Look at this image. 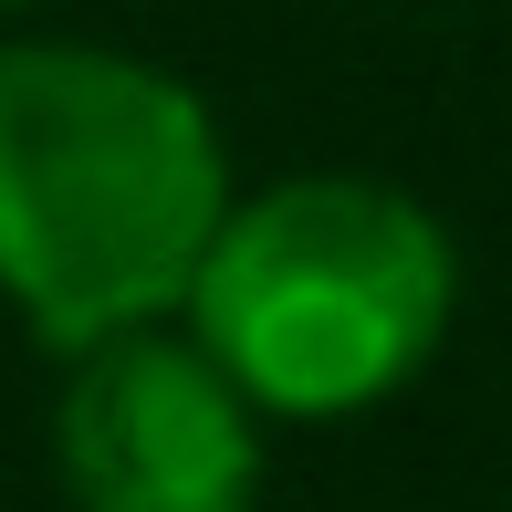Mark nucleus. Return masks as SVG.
I'll use <instances>...</instances> for the list:
<instances>
[{"label":"nucleus","mask_w":512,"mask_h":512,"mask_svg":"<svg viewBox=\"0 0 512 512\" xmlns=\"http://www.w3.org/2000/svg\"><path fill=\"white\" fill-rule=\"evenodd\" d=\"M230 220V147L199 84L115 42H0V304L95 356L189 304Z\"/></svg>","instance_id":"f257e3e1"},{"label":"nucleus","mask_w":512,"mask_h":512,"mask_svg":"<svg viewBox=\"0 0 512 512\" xmlns=\"http://www.w3.org/2000/svg\"><path fill=\"white\" fill-rule=\"evenodd\" d=\"M0 11H32V0H0Z\"/></svg>","instance_id":"20e7f679"},{"label":"nucleus","mask_w":512,"mask_h":512,"mask_svg":"<svg viewBox=\"0 0 512 512\" xmlns=\"http://www.w3.org/2000/svg\"><path fill=\"white\" fill-rule=\"evenodd\" d=\"M178 314L189 345L251 398V418L335 429L387 408L439 356L460 314V251L429 199L314 168L230 199Z\"/></svg>","instance_id":"f03ea898"},{"label":"nucleus","mask_w":512,"mask_h":512,"mask_svg":"<svg viewBox=\"0 0 512 512\" xmlns=\"http://www.w3.org/2000/svg\"><path fill=\"white\" fill-rule=\"evenodd\" d=\"M53 460L74 512H262V418L168 324L74 356Z\"/></svg>","instance_id":"7ed1b4c3"}]
</instances>
